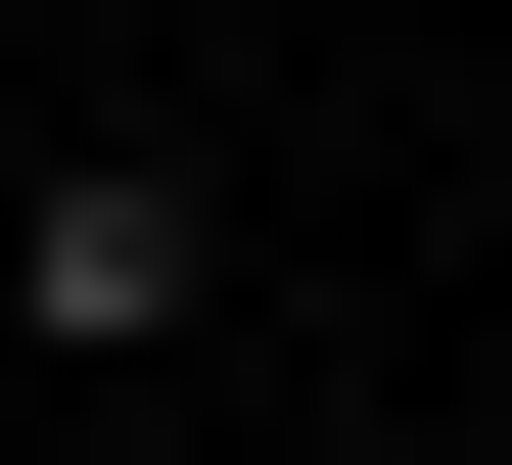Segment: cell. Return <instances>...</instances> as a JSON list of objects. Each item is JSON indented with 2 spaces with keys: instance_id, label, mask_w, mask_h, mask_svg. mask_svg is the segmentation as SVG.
Returning <instances> with one entry per match:
<instances>
[{
  "instance_id": "obj_1",
  "label": "cell",
  "mask_w": 512,
  "mask_h": 465,
  "mask_svg": "<svg viewBox=\"0 0 512 465\" xmlns=\"http://www.w3.org/2000/svg\"><path fill=\"white\" fill-rule=\"evenodd\" d=\"M0 326H47V372H187L233 326V186L187 140H47V186H0Z\"/></svg>"
}]
</instances>
